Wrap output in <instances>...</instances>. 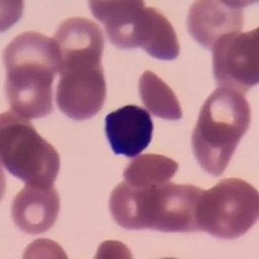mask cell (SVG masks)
<instances>
[{
	"label": "cell",
	"mask_w": 259,
	"mask_h": 259,
	"mask_svg": "<svg viewBox=\"0 0 259 259\" xmlns=\"http://www.w3.org/2000/svg\"><path fill=\"white\" fill-rule=\"evenodd\" d=\"M62 68L56 89L59 109L75 121H85L103 109L106 82L101 66L103 31L91 20L62 21L55 32Z\"/></svg>",
	"instance_id": "6da1fadb"
},
{
	"label": "cell",
	"mask_w": 259,
	"mask_h": 259,
	"mask_svg": "<svg viewBox=\"0 0 259 259\" xmlns=\"http://www.w3.org/2000/svg\"><path fill=\"white\" fill-rule=\"evenodd\" d=\"M7 96L11 109L26 119L53 112V80L62 68L55 38L27 31L16 36L4 51Z\"/></svg>",
	"instance_id": "7a4b0ae2"
},
{
	"label": "cell",
	"mask_w": 259,
	"mask_h": 259,
	"mask_svg": "<svg viewBox=\"0 0 259 259\" xmlns=\"http://www.w3.org/2000/svg\"><path fill=\"white\" fill-rule=\"evenodd\" d=\"M251 119L245 95L219 87L206 99L192 133L198 165L212 177H221Z\"/></svg>",
	"instance_id": "3957f363"
},
{
	"label": "cell",
	"mask_w": 259,
	"mask_h": 259,
	"mask_svg": "<svg viewBox=\"0 0 259 259\" xmlns=\"http://www.w3.org/2000/svg\"><path fill=\"white\" fill-rule=\"evenodd\" d=\"M91 12L101 21L115 47L143 48L158 60H174L180 46L174 26L157 8H147L140 0H95Z\"/></svg>",
	"instance_id": "277c9868"
},
{
	"label": "cell",
	"mask_w": 259,
	"mask_h": 259,
	"mask_svg": "<svg viewBox=\"0 0 259 259\" xmlns=\"http://www.w3.org/2000/svg\"><path fill=\"white\" fill-rule=\"evenodd\" d=\"M0 159L25 184L51 188L60 171L57 150L13 110L0 115Z\"/></svg>",
	"instance_id": "5b68a950"
},
{
	"label": "cell",
	"mask_w": 259,
	"mask_h": 259,
	"mask_svg": "<svg viewBox=\"0 0 259 259\" xmlns=\"http://www.w3.org/2000/svg\"><path fill=\"white\" fill-rule=\"evenodd\" d=\"M258 218V191L237 178L223 179L212 188L202 191L196 206L198 231L217 239H237L250 230Z\"/></svg>",
	"instance_id": "8992f818"
},
{
	"label": "cell",
	"mask_w": 259,
	"mask_h": 259,
	"mask_svg": "<svg viewBox=\"0 0 259 259\" xmlns=\"http://www.w3.org/2000/svg\"><path fill=\"white\" fill-rule=\"evenodd\" d=\"M212 71L219 87L245 95L259 82V30L233 32L212 46Z\"/></svg>",
	"instance_id": "52a82bcc"
},
{
	"label": "cell",
	"mask_w": 259,
	"mask_h": 259,
	"mask_svg": "<svg viewBox=\"0 0 259 259\" xmlns=\"http://www.w3.org/2000/svg\"><path fill=\"white\" fill-rule=\"evenodd\" d=\"M244 2L201 0L191 6L187 17L188 31L197 43L212 50L215 41L233 32L244 24Z\"/></svg>",
	"instance_id": "ba28073f"
},
{
	"label": "cell",
	"mask_w": 259,
	"mask_h": 259,
	"mask_svg": "<svg viewBox=\"0 0 259 259\" xmlns=\"http://www.w3.org/2000/svg\"><path fill=\"white\" fill-rule=\"evenodd\" d=\"M105 135L113 153L134 158L152 142L153 121L147 109L126 105L106 115Z\"/></svg>",
	"instance_id": "9c48e42d"
},
{
	"label": "cell",
	"mask_w": 259,
	"mask_h": 259,
	"mask_svg": "<svg viewBox=\"0 0 259 259\" xmlns=\"http://www.w3.org/2000/svg\"><path fill=\"white\" fill-rule=\"evenodd\" d=\"M12 218L18 230L29 235L48 231L55 224L60 211V196L55 187L26 184L12 202Z\"/></svg>",
	"instance_id": "30bf717a"
},
{
	"label": "cell",
	"mask_w": 259,
	"mask_h": 259,
	"mask_svg": "<svg viewBox=\"0 0 259 259\" xmlns=\"http://www.w3.org/2000/svg\"><path fill=\"white\" fill-rule=\"evenodd\" d=\"M179 165L161 154H142L123 170V179L133 187H153L167 183L177 174Z\"/></svg>",
	"instance_id": "8fae6325"
},
{
	"label": "cell",
	"mask_w": 259,
	"mask_h": 259,
	"mask_svg": "<svg viewBox=\"0 0 259 259\" xmlns=\"http://www.w3.org/2000/svg\"><path fill=\"white\" fill-rule=\"evenodd\" d=\"M139 94L150 114L163 119H182V106L177 95L153 71L143 73L139 80Z\"/></svg>",
	"instance_id": "7c38bea8"
}]
</instances>
